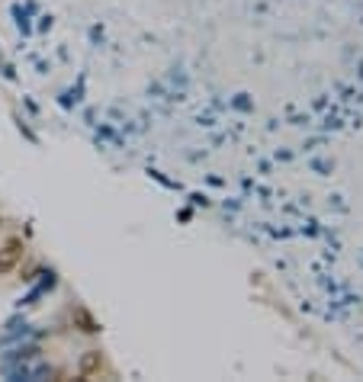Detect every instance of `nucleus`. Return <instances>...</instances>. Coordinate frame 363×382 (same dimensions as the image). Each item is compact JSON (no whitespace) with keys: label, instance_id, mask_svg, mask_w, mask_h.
<instances>
[{"label":"nucleus","instance_id":"1","mask_svg":"<svg viewBox=\"0 0 363 382\" xmlns=\"http://www.w3.org/2000/svg\"><path fill=\"white\" fill-rule=\"evenodd\" d=\"M20 257H23V241L20 238H7L4 241V247H0V273H10Z\"/></svg>","mask_w":363,"mask_h":382}]
</instances>
